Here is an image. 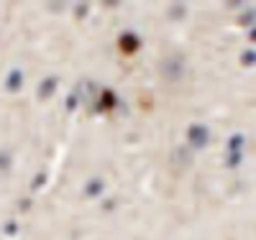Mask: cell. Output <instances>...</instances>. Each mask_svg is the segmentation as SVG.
Segmentation results:
<instances>
[{"label":"cell","instance_id":"obj_1","mask_svg":"<svg viewBox=\"0 0 256 240\" xmlns=\"http://www.w3.org/2000/svg\"><path fill=\"white\" fill-rule=\"evenodd\" d=\"M159 69H162V74H164L169 82H177V79H182V77H184L187 61H184V56H182V54H172V56H166V59L159 64Z\"/></svg>","mask_w":256,"mask_h":240},{"label":"cell","instance_id":"obj_2","mask_svg":"<svg viewBox=\"0 0 256 240\" xmlns=\"http://www.w3.org/2000/svg\"><path fill=\"white\" fill-rule=\"evenodd\" d=\"M187 143L195 148V151H202L210 143V128L202 125V123H192L187 128Z\"/></svg>","mask_w":256,"mask_h":240},{"label":"cell","instance_id":"obj_3","mask_svg":"<svg viewBox=\"0 0 256 240\" xmlns=\"http://www.w3.org/2000/svg\"><path fill=\"white\" fill-rule=\"evenodd\" d=\"M95 100H98V102L92 105V113H108V110H113V107L120 105L118 95L110 90V87H100V92H98Z\"/></svg>","mask_w":256,"mask_h":240},{"label":"cell","instance_id":"obj_4","mask_svg":"<svg viewBox=\"0 0 256 240\" xmlns=\"http://www.w3.org/2000/svg\"><path fill=\"white\" fill-rule=\"evenodd\" d=\"M141 46H144V38H141L136 31H123V33L118 36V49H120L123 54H136Z\"/></svg>","mask_w":256,"mask_h":240},{"label":"cell","instance_id":"obj_5","mask_svg":"<svg viewBox=\"0 0 256 240\" xmlns=\"http://www.w3.org/2000/svg\"><path fill=\"white\" fill-rule=\"evenodd\" d=\"M56 87H59V77L56 74H49V77H44L38 82V87H36V97L38 100H52L54 97V92H56Z\"/></svg>","mask_w":256,"mask_h":240},{"label":"cell","instance_id":"obj_6","mask_svg":"<svg viewBox=\"0 0 256 240\" xmlns=\"http://www.w3.org/2000/svg\"><path fill=\"white\" fill-rule=\"evenodd\" d=\"M3 87H6V92H10V95H18L20 90H24V72H20L18 67H13V69L6 74V82H3Z\"/></svg>","mask_w":256,"mask_h":240},{"label":"cell","instance_id":"obj_7","mask_svg":"<svg viewBox=\"0 0 256 240\" xmlns=\"http://www.w3.org/2000/svg\"><path fill=\"white\" fill-rule=\"evenodd\" d=\"M82 194H84L88 200L102 197V194H105V182H102L100 177H90L88 182H84V187H82Z\"/></svg>","mask_w":256,"mask_h":240},{"label":"cell","instance_id":"obj_8","mask_svg":"<svg viewBox=\"0 0 256 240\" xmlns=\"http://www.w3.org/2000/svg\"><path fill=\"white\" fill-rule=\"evenodd\" d=\"M226 151H246V136L244 133H230L228 136V143H226Z\"/></svg>","mask_w":256,"mask_h":240},{"label":"cell","instance_id":"obj_9","mask_svg":"<svg viewBox=\"0 0 256 240\" xmlns=\"http://www.w3.org/2000/svg\"><path fill=\"white\" fill-rule=\"evenodd\" d=\"M244 156H246V151H226V166L228 169H238L244 164Z\"/></svg>","mask_w":256,"mask_h":240},{"label":"cell","instance_id":"obj_10","mask_svg":"<svg viewBox=\"0 0 256 240\" xmlns=\"http://www.w3.org/2000/svg\"><path fill=\"white\" fill-rule=\"evenodd\" d=\"M174 159H177V164H180V166H190V164H192V151L180 146V148L174 151Z\"/></svg>","mask_w":256,"mask_h":240},{"label":"cell","instance_id":"obj_11","mask_svg":"<svg viewBox=\"0 0 256 240\" xmlns=\"http://www.w3.org/2000/svg\"><path fill=\"white\" fill-rule=\"evenodd\" d=\"M187 15V5L184 3H172V5H169V18H172V20H182Z\"/></svg>","mask_w":256,"mask_h":240},{"label":"cell","instance_id":"obj_12","mask_svg":"<svg viewBox=\"0 0 256 240\" xmlns=\"http://www.w3.org/2000/svg\"><path fill=\"white\" fill-rule=\"evenodd\" d=\"M254 15H256V10H254V5H248V10H244V13H241L238 23H241L244 28H254Z\"/></svg>","mask_w":256,"mask_h":240},{"label":"cell","instance_id":"obj_13","mask_svg":"<svg viewBox=\"0 0 256 240\" xmlns=\"http://www.w3.org/2000/svg\"><path fill=\"white\" fill-rule=\"evenodd\" d=\"M46 182H49L46 171H38L36 177H34V182H31V192H38V189H44V187H46Z\"/></svg>","mask_w":256,"mask_h":240},{"label":"cell","instance_id":"obj_14","mask_svg":"<svg viewBox=\"0 0 256 240\" xmlns=\"http://www.w3.org/2000/svg\"><path fill=\"white\" fill-rule=\"evenodd\" d=\"M80 92H70L67 95V102H64V107H67V113H74L77 110V107H80Z\"/></svg>","mask_w":256,"mask_h":240},{"label":"cell","instance_id":"obj_15","mask_svg":"<svg viewBox=\"0 0 256 240\" xmlns=\"http://www.w3.org/2000/svg\"><path fill=\"white\" fill-rule=\"evenodd\" d=\"M254 64H256V51H254V49H246V51L241 54V67L251 69Z\"/></svg>","mask_w":256,"mask_h":240},{"label":"cell","instance_id":"obj_16","mask_svg":"<svg viewBox=\"0 0 256 240\" xmlns=\"http://www.w3.org/2000/svg\"><path fill=\"white\" fill-rule=\"evenodd\" d=\"M20 233V225H18V220H8L6 225H3V235L6 238H16Z\"/></svg>","mask_w":256,"mask_h":240},{"label":"cell","instance_id":"obj_17","mask_svg":"<svg viewBox=\"0 0 256 240\" xmlns=\"http://www.w3.org/2000/svg\"><path fill=\"white\" fill-rule=\"evenodd\" d=\"M88 15H90V3H77L74 5V18L77 20H84Z\"/></svg>","mask_w":256,"mask_h":240},{"label":"cell","instance_id":"obj_18","mask_svg":"<svg viewBox=\"0 0 256 240\" xmlns=\"http://www.w3.org/2000/svg\"><path fill=\"white\" fill-rule=\"evenodd\" d=\"M10 164H13L10 154H8V151H0V171H6V169H10Z\"/></svg>","mask_w":256,"mask_h":240},{"label":"cell","instance_id":"obj_19","mask_svg":"<svg viewBox=\"0 0 256 240\" xmlns=\"http://www.w3.org/2000/svg\"><path fill=\"white\" fill-rule=\"evenodd\" d=\"M116 205H118V200L110 197V200H105V202H102V210H105V212H110V210H116Z\"/></svg>","mask_w":256,"mask_h":240},{"label":"cell","instance_id":"obj_20","mask_svg":"<svg viewBox=\"0 0 256 240\" xmlns=\"http://www.w3.org/2000/svg\"><path fill=\"white\" fill-rule=\"evenodd\" d=\"M18 210H20V212H28V210H31V200H24V202H18Z\"/></svg>","mask_w":256,"mask_h":240},{"label":"cell","instance_id":"obj_21","mask_svg":"<svg viewBox=\"0 0 256 240\" xmlns=\"http://www.w3.org/2000/svg\"><path fill=\"white\" fill-rule=\"evenodd\" d=\"M62 8H64V3H52V5H49V10H52V13H59Z\"/></svg>","mask_w":256,"mask_h":240}]
</instances>
